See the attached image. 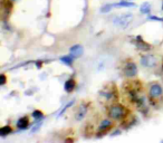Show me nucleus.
<instances>
[{
    "label": "nucleus",
    "mask_w": 163,
    "mask_h": 143,
    "mask_svg": "<svg viewBox=\"0 0 163 143\" xmlns=\"http://www.w3.org/2000/svg\"><path fill=\"white\" fill-rule=\"evenodd\" d=\"M6 82H7V77H6V75L5 74H1V85H5L6 84Z\"/></svg>",
    "instance_id": "24"
},
{
    "label": "nucleus",
    "mask_w": 163,
    "mask_h": 143,
    "mask_svg": "<svg viewBox=\"0 0 163 143\" xmlns=\"http://www.w3.org/2000/svg\"><path fill=\"white\" fill-rule=\"evenodd\" d=\"M156 63H158L156 57L153 54H148V55L141 56V65H142L143 67L151 68V67H154L156 65Z\"/></svg>",
    "instance_id": "9"
},
{
    "label": "nucleus",
    "mask_w": 163,
    "mask_h": 143,
    "mask_svg": "<svg viewBox=\"0 0 163 143\" xmlns=\"http://www.w3.org/2000/svg\"><path fill=\"white\" fill-rule=\"evenodd\" d=\"M122 72H123V75L127 78H134L136 75H137V66L134 61L129 58L126 61L123 63V66H122Z\"/></svg>",
    "instance_id": "4"
},
{
    "label": "nucleus",
    "mask_w": 163,
    "mask_h": 143,
    "mask_svg": "<svg viewBox=\"0 0 163 143\" xmlns=\"http://www.w3.org/2000/svg\"><path fill=\"white\" fill-rule=\"evenodd\" d=\"M41 65H42V61H36V66H37L38 68H40Z\"/></svg>",
    "instance_id": "25"
},
{
    "label": "nucleus",
    "mask_w": 163,
    "mask_h": 143,
    "mask_svg": "<svg viewBox=\"0 0 163 143\" xmlns=\"http://www.w3.org/2000/svg\"><path fill=\"white\" fill-rule=\"evenodd\" d=\"M76 85H77V83L74 78H68L64 84V90L66 91V93H71L76 88Z\"/></svg>",
    "instance_id": "12"
},
{
    "label": "nucleus",
    "mask_w": 163,
    "mask_h": 143,
    "mask_svg": "<svg viewBox=\"0 0 163 143\" xmlns=\"http://www.w3.org/2000/svg\"><path fill=\"white\" fill-rule=\"evenodd\" d=\"M100 96H101L103 102L107 104V107L117 102L119 91H117V86L115 85V83H108L104 88H102V91L100 92Z\"/></svg>",
    "instance_id": "2"
},
{
    "label": "nucleus",
    "mask_w": 163,
    "mask_h": 143,
    "mask_svg": "<svg viewBox=\"0 0 163 143\" xmlns=\"http://www.w3.org/2000/svg\"><path fill=\"white\" fill-rule=\"evenodd\" d=\"M161 68H162V71H163V59H162V63H161Z\"/></svg>",
    "instance_id": "27"
},
{
    "label": "nucleus",
    "mask_w": 163,
    "mask_h": 143,
    "mask_svg": "<svg viewBox=\"0 0 163 143\" xmlns=\"http://www.w3.org/2000/svg\"><path fill=\"white\" fill-rule=\"evenodd\" d=\"M90 106H91V103L87 102V101H83V102L78 105L76 112H75V119L77 121H82L86 114L88 113V110H90Z\"/></svg>",
    "instance_id": "7"
},
{
    "label": "nucleus",
    "mask_w": 163,
    "mask_h": 143,
    "mask_svg": "<svg viewBox=\"0 0 163 143\" xmlns=\"http://www.w3.org/2000/svg\"><path fill=\"white\" fill-rule=\"evenodd\" d=\"M40 126H41V121L40 122H38L37 124H35V126H32V129H31V133H35L36 131H38Z\"/></svg>",
    "instance_id": "22"
},
{
    "label": "nucleus",
    "mask_w": 163,
    "mask_h": 143,
    "mask_svg": "<svg viewBox=\"0 0 163 143\" xmlns=\"http://www.w3.org/2000/svg\"><path fill=\"white\" fill-rule=\"evenodd\" d=\"M114 7H126V8H132V7H136L135 3L130 2V1H120L117 3H113Z\"/></svg>",
    "instance_id": "16"
},
{
    "label": "nucleus",
    "mask_w": 163,
    "mask_h": 143,
    "mask_svg": "<svg viewBox=\"0 0 163 143\" xmlns=\"http://www.w3.org/2000/svg\"><path fill=\"white\" fill-rule=\"evenodd\" d=\"M12 132H13V130H12V127L10 125H5V126H2L0 129V134L2 136H6V135H8V134H10Z\"/></svg>",
    "instance_id": "17"
},
{
    "label": "nucleus",
    "mask_w": 163,
    "mask_h": 143,
    "mask_svg": "<svg viewBox=\"0 0 163 143\" xmlns=\"http://www.w3.org/2000/svg\"><path fill=\"white\" fill-rule=\"evenodd\" d=\"M148 98L154 109H160L163 104V86L160 83H151L148 87Z\"/></svg>",
    "instance_id": "1"
},
{
    "label": "nucleus",
    "mask_w": 163,
    "mask_h": 143,
    "mask_svg": "<svg viewBox=\"0 0 163 143\" xmlns=\"http://www.w3.org/2000/svg\"><path fill=\"white\" fill-rule=\"evenodd\" d=\"M129 114H130L129 109L117 102L112 104V105H110L107 107V116L110 119H112L113 121L122 122L124 119L127 117Z\"/></svg>",
    "instance_id": "3"
},
{
    "label": "nucleus",
    "mask_w": 163,
    "mask_h": 143,
    "mask_svg": "<svg viewBox=\"0 0 163 143\" xmlns=\"http://www.w3.org/2000/svg\"><path fill=\"white\" fill-rule=\"evenodd\" d=\"M0 8H1V19L6 21L10 17L12 9H13V5L11 0H1L0 1Z\"/></svg>",
    "instance_id": "6"
},
{
    "label": "nucleus",
    "mask_w": 163,
    "mask_h": 143,
    "mask_svg": "<svg viewBox=\"0 0 163 143\" xmlns=\"http://www.w3.org/2000/svg\"><path fill=\"white\" fill-rule=\"evenodd\" d=\"M162 10H163V2H162Z\"/></svg>",
    "instance_id": "28"
},
{
    "label": "nucleus",
    "mask_w": 163,
    "mask_h": 143,
    "mask_svg": "<svg viewBox=\"0 0 163 143\" xmlns=\"http://www.w3.org/2000/svg\"><path fill=\"white\" fill-rule=\"evenodd\" d=\"M140 11H141V13H149L151 11V5L149 2H144L142 6H141Z\"/></svg>",
    "instance_id": "18"
},
{
    "label": "nucleus",
    "mask_w": 163,
    "mask_h": 143,
    "mask_svg": "<svg viewBox=\"0 0 163 143\" xmlns=\"http://www.w3.org/2000/svg\"><path fill=\"white\" fill-rule=\"evenodd\" d=\"M132 13H123V15H120V16H115L113 18V24L121 27V28H126L130 25V22L132 21Z\"/></svg>",
    "instance_id": "5"
},
{
    "label": "nucleus",
    "mask_w": 163,
    "mask_h": 143,
    "mask_svg": "<svg viewBox=\"0 0 163 143\" xmlns=\"http://www.w3.org/2000/svg\"><path fill=\"white\" fill-rule=\"evenodd\" d=\"M114 127V122L112 119H104L101 121L100 125H98V131H97V135H104L107 132H110Z\"/></svg>",
    "instance_id": "8"
},
{
    "label": "nucleus",
    "mask_w": 163,
    "mask_h": 143,
    "mask_svg": "<svg viewBox=\"0 0 163 143\" xmlns=\"http://www.w3.org/2000/svg\"><path fill=\"white\" fill-rule=\"evenodd\" d=\"M134 44H135V46L137 47V49H140L141 51H149L151 49V45L148 44L141 36H136V37H135Z\"/></svg>",
    "instance_id": "10"
},
{
    "label": "nucleus",
    "mask_w": 163,
    "mask_h": 143,
    "mask_svg": "<svg viewBox=\"0 0 163 143\" xmlns=\"http://www.w3.org/2000/svg\"><path fill=\"white\" fill-rule=\"evenodd\" d=\"M74 102H75V101H71V102L67 103V104H66V105H65V107H64V109H63V110H61V112H59V114H58V116H61V115H63V114H64V113L66 112V110H67V109H69V107H71V105H73V104H74Z\"/></svg>",
    "instance_id": "21"
},
{
    "label": "nucleus",
    "mask_w": 163,
    "mask_h": 143,
    "mask_svg": "<svg viewBox=\"0 0 163 143\" xmlns=\"http://www.w3.org/2000/svg\"><path fill=\"white\" fill-rule=\"evenodd\" d=\"M31 116L34 117V119H36V120H41V119H44V113L41 112L40 110H35L32 114H31Z\"/></svg>",
    "instance_id": "19"
},
{
    "label": "nucleus",
    "mask_w": 163,
    "mask_h": 143,
    "mask_svg": "<svg viewBox=\"0 0 163 143\" xmlns=\"http://www.w3.org/2000/svg\"><path fill=\"white\" fill-rule=\"evenodd\" d=\"M134 123H135V117H134V115L129 114V115H127V117H126V119H124V120L122 121V127H124V129L131 127L132 125H134Z\"/></svg>",
    "instance_id": "14"
},
{
    "label": "nucleus",
    "mask_w": 163,
    "mask_h": 143,
    "mask_svg": "<svg viewBox=\"0 0 163 143\" xmlns=\"http://www.w3.org/2000/svg\"><path fill=\"white\" fill-rule=\"evenodd\" d=\"M66 141H67V142H71V141H74V140H73V139H66Z\"/></svg>",
    "instance_id": "26"
},
{
    "label": "nucleus",
    "mask_w": 163,
    "mask_h": 143,
    "mask_svg": "<svg viewBox=\"0 0 163 143\" xmlns=\"http://www.w3.org/2000/svg\"><path fill=\"white\" fill-rule=\"evenodd\" d=\"M74 57L71 56V55H67V56H61V58H59V61L63 63V64H65V65H67V66H71L73 65V61H74Z\"/></svg>",
    "instance_id": "15"
},
{
    "label": "nucleus",
    "mask_w": 163,
    "mask_h": 143,
    "mask_svg": "<svg viewBox=\"0 0 163 143\" xmlns=\"http://www.w3.org/2000/svg\"><path fill=\"white\" fill-rule=\"evenodd\" d=\"M83 51H84V48L82 45H74L69 48V53L71 55L74 57V58H78L83 55Z\"/></svg>",
    "instance_id": "11"
},
{
    "label": "nucleus",
    "mask_w": 163,
    "mask_h": 143,
    "mask_svg": "<svg viewBox=\"0 0 163 143\" xmlns=\"http://www.w3.org/2000/svg\"><path fill=\"white\" fill-rule=\"evenodd\" d=\"M30 125V122H29V119L27 116H22L20 117L18 121H17V127L20 129V130H26L28 129Z\"/></svg>",
    "instance_id": "13"
},
{
    "label": "nucleus",
    "mask_w": 163,
    "mask_h": 143,
    "mask_svg": "<svg viewBox=\"0 0 163 143\" xmlns=\"http://www.w3.org/2000/svg\"><path fill=\"white\" fill-rule=\"evenodd\" d=\"M113 7H114V5H111V3H108V5H105V6H103L100 11H101L102 13H106V12H110V11L112 10Z\"/></svg>",
    "instance_id": "20"
},
{
    "label": "nucleus",
    "mask_w": 163,
    "mask_h": 143,
    "mask_svg": "<svg viewBox=\"0 0 163 143\" xmlns=\"http://www.w3.org/2000/svg\"><path fill=\"white\" fill-rule=\"evenodd\" d=\"M149 19H150V20H155V21H163V18L156 17V16H149Z\"/></svg>",
    "instance_id": "23"
}]
</instances>
